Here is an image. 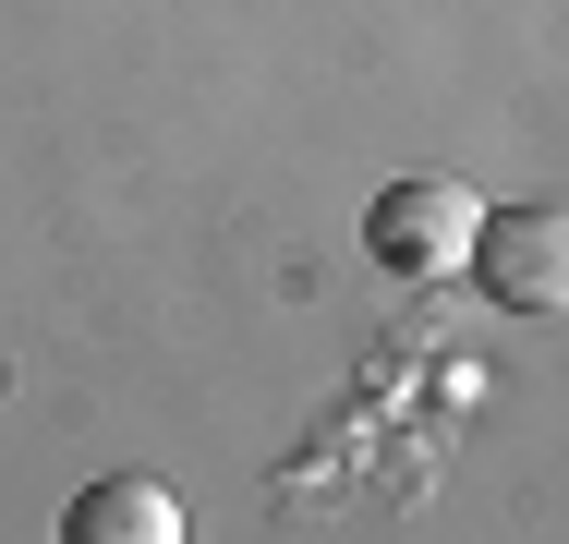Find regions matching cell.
Returning <instances> with one entry per match:
<instances>
[{
	"label": "cell",
	"mask_w": 569,
	"mask_h": 544,
	"mask_svg": "<svg viewBox=\"0 0 569 544\" xmlns=\"http://www.w3.org/2000/svg\"><path fill=\"white\" fill-rule=\"evenodd\" d=\"M472 279L497 315L569 326V206H485L472 230Z\"/></svg>",
	"instance_id": "6da1fadb"
},
{
	"label": "cell",
	"mask_w": 569,
	"mask_h": 544,
	"mask_svg": "<svg viewBox=\"0 0 569 544\" xmlns=\"http://www.w3.org/2000/svg\"><path fill=\"white\" fill-rule=\"evenodd\" d=\"M472 230H485L472 182H388V194L363 206L376 266H400V279H449V266H472Z\"/></svg>",
	"instance_id": "7a4b0ae2"
},
{
	"label": "cell",
	"mask_w": 569,
	"mask_h": 544,
	"mask_svg": "<svg viewBox=\"0 0 569 544\" xmlns=\"http://www.w3.org/2000/svg\"><path fill=\"white\" fill-rule=\"evenodd\" d=\"M73 544H182V496L170 484H146V472H110V484H86L73 496Z\"/></svg>",
	"instance_id": "3957f363"
}]
</instances>
